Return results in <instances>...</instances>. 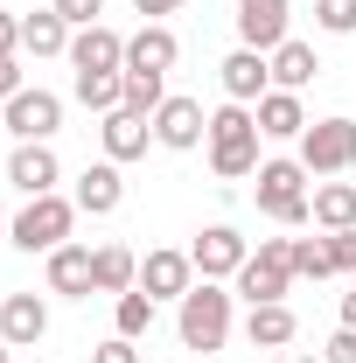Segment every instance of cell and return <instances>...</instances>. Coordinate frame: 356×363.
Wrapping results in <instances>:
<instances>
[{
  "instance_id": "obj_38",
  "label": "cell",
  "mask_w": 356,
  "mask_h": 363,
  "mask_svg": "<svg viewBox=\"0 0 356 363\" xmlns=\"http://www.w3.org/2000/svg\"><path fill=\"white\" fill-rule=\"evenodd\" d=\"M343 328H356V279H350V294H343Z\"/></svg>"
},
{
  "instance_id": "obj_3",
  "label": "cell",
  "mask_w": 356,
  "mask_h": 363,
  "mask_svg": "<svg viewBox=\"0 0 356 363\" xmlns=\"http://www.w3.org/2000/svg\"><path fill=\"white\" fill-rule=\"evenodd\" d=\"M252 203H259V217L272 224H314V175L301 161H259V175H252Z\"/></svg>"
},
{
  "instance_id": "obj_36",
  "label": "cell",
  "mask_w": 356,
  "mask_h": 363,
  "mask_svg": "<svg viewBox=\"0 0 356 363\" xmlns=\"http://www.w3.org/2000/svg\"><path fill=\"white\" fill-rule=\"evenodd\" d=\"M0 56H21V14L0 7Z\"/></svg>"
},
{
  "instance_id": "obj_1",
  "label": "cell",
  "mask_w": 356,
  "mask_h": 363,
  "mask_svg": "<svg viewBox=\"0 0 356 363\" xmlns=\"http://www.w3.org/2000/svg\"><path fill=\"white\" fill-rule=\"evenodd\" d=\"M259 112H252V105H230V98H223L217 112H210V140H203V147H210V175L217 182H252L259 175Z\"/></svg>"
},
{
  "instance_id": "obj_28",
  "label": "cell",
  "mask_w": 356,
  "mask_h": 363,
  "mask_svg": "<svg viewBox=\"0 0 356 363\" xmlns=\"http://www.w3.org/2000/svg\"><path fill=\"white\" fill-rule=\"evenodd\" d=\"M161 98H168V77L161 70H126V112H161Z\"/></svg>"
},
{
  "instance_id": "obj_29",
  "label": "cell",
  "mask_w": 356,
  "mask_h": 363,
  "mask_svg": "<svg viewBox=\"0 0 356 363\" xmlns=\"http://www.w3.org/2000/svg\"><path fill=\"white\" fill-rule=\"evenodd\" d=\"M294 279H335L328 238H294Z\"/></svg>"
},
{
  "instance_id": "obj_14",
  "label": "cell",
  "mask_w": 356,
  "mask_h": 363,
  "mask_svg": "<svg viewBox=\"0 0 356 363\" xmlns=\"http://www.w3.org/2000/svg\"><path fill=\"white\" fill-rule=\"evenodd\" d=\"M98 140H105V161H119V168H126V161H140V154L154 147V119L119 105V112H105V119H98Z\"/></svg>"
},
{
  "instance_id": "obj_35",
  "label": "cell",
  "mask_w": 356,
  "mask_h": 363,
  "mask_svg": "<svg viewBox=\"0 0 356 363\" xmlns=\"http://www.w3.org/2000/svg\"><path fill=\"white\" fill-rule=\"evenodd\" d=\"M14 91H28V77H21V56H0V105H7Z\"/></svg>"
},
{
  "instance_id": "obj_9",
  "label": "cell",
  "mask_w": 356,
  "mask_h": 363,
  "mask_svg": "<svg viewBox=\"0 0 356 363\" xmlns=\"http://www.w3.org/2000/svg\"><path fill=\"white\" fill-rule=\"evenodd\" d=\"M238 49H259V56H272V49L287 43V21H294V0H238Z\"/></svg>"
},
{
  "instance_id": "obj_2",
  "label": "cell",
  "mask_w": 356,
  "mask_h": 363,
  "mask_svg": "<svg viewBox=\"0 0 356 363\" xmlns=\"http://www.w3.org/2000/svg\"><path fill=\"white\" fill-rule=\"evenodd\" d=\"M230 301H238V294H223V279H196V286L175 301V335H182V350L217 357L223 342H230Z\"/></svg>"
},
{
  "instance_id": "obj_20",
  "label": "cell",
  "mask_w": 356,
  "mask_h": 363,
  "mask_svg": "<svg viewBox=\"0 0 356 363\" xmlns=\"http://www.w3.org/2000/svg\"><path fill=\"white\" fill-rule=\"evenodd\" d=\"M252 112H259V133H266V140H301V133H308V105H301V91H266Z\"/></svg>"
},
{
  "instance_id": "obj_30",
  "label": "cell",
  "mask_w": 356,
  "mask_h": 363,
  "mask_svg": "<svg viewBox=\"0 0 356 363\" xmlns=\"http://www.w3.org/2000/svg\"><path fill=\"white\" fill-rule=\"evenodd\" d=\"M314 28L321 35H356V0H314Z\"/></svg>"
},
{
  "instance_id": "obj_25",
  "label": "cell",
  "mask_w": 356,
  "mask_h": 363,
  "mask_svg": "<svg viewBox=\"0 0 356 363\" xmlns=\"http://www.w3.org/2000/svg\"><path fill=\"white\" fill-rule=\"evenodd\" d=\"M77 105H84V112H98V119H105V112H119V105H126V70H77Z\"/></svg>"
},
{
  "instance_id": "obj_40",
  "label": "cell",
  "mask_w": 356,
  "mask_h": 363,
  "mask_svg": "<svg viewBox=\"0 0 356 363\" xmlns=\"http://www.w3.org/2000/svg\"><path fill=\"white\" fill-rule=\"evenodd\" d=\"M7 357H14V350H7V342H0V363H7Z\"/></svg>"
},
{
  "instance_id": "obj_11",
  "label": "cell",
  "mask_w": 356,
  "mask_h": 363,
  "mask_svg": "<svg viewBox=\"0 0 356 363\" xmlns=\"http://www.w3.org/2000/svg\"><path fill=\"white\" fill-rule=\"evenodd\" d=\"M56 182H63L56 147H49V140H14V154H7V189H21V196H56Z\"/></svg>"
},
{
  "instance_id": "obj_32",
  "label": "cell",
  "mask_w": 356,
  "mask_h": 363,
  "mask_svg": "<svg viewBox=\"0 0 356 363\" xmlns=\"http://www.w3.org/2000/svg\"><path fill=\"white\" fill-rule=\"evenodd\" d=\"M328 259H335V272L356 279V230H328Z\"/></svg>"
},
{
  "instance_id": "obj_31",
  "label": "cell",
  "mask_w": 356,
  "mask_h": 363,
  "mask_svg": "<svg viewBox=\"0 0 356 363\" xmlns=\"http://www.w3.org/2000/svg\"><path fill=\"white\" fill-rule=\"evenodd\" d=\"M49 7H56V14L70 21V28H91V21L105 14V0H49Z\"/></svg>"
},
{
  "instance_id": "obj_12",
  "label": "cell",
  "mask_w": 356,
  "mask_h": 363,
  "mask_svg": "<svg viewBox=\"0 0 356 363\" xmlns=\"http://www.w3.org/2000/svg\"><path fill=\"white\" fill-rule=\"evenodd\" d=\"M217 84H223V98L230 105H259L272 91V56H259V49H230L217 63Z\"/></svg>"
},
{
  "instance_id": "obj_24",
  "label": "cell",
  "mask_w": 356,
  "mask_h": 363,
  "mask_svg": "<svg viewBox=\"0 0 356 363\" xmlns=\"http://www.w3.org/2000/svg\"><path fill=\"white\" fill-rule=\"evenodd\" d=\"M294 335H301V321H294L287 301H266V308L245 315V342H252V350H287Z\"/></svg>"
},
{
  "instance_id": "obj_6",
  "label": "cell",
  "mask_w": 356,
  "mask_h": 363,
  "mask_svg": "<svg viewBox=\"0 0 356 363\" xmlns=\"http://www.w3.org/2000/svg\"><path fill=\"white\" fill-rule=\"evenodd\" d=\"M301 168H308L314 182H328V175H350L356 168V119H308V133H301V154H294Z\"/></svg>"
},
{
  "instance_id": "obj_23",
  "label": "cell",
  "mask_w": 356,
  "mask_h": 363,
  "mask_svg": "<svg viewBox=\"0 0 356 363\" xmlns=\"http://www.w3.org/2000/svg\"><path fill=\"white\" fill-rule=\"evenodd\" d=\"M91 286L112 294V301L133 294V286H140V259L126 252V245H98V252H91Z\"/></svg>"
},
{
  "instance_id": "obj_18",
  "label": "cell",
  "mask_w": 356,
  "mask_h": 363,
  "mask_svg": "<svg viewBox=\"0 0 356 363\" xmlns=\"http://www.w3.org/2000/svg\"><path fill=\"white\" fill-rule=\"evenodd\" d=\"M49 294H63V301H91L98 286H91V245H56L49 252Z\"/></svg>"
},
{
  "instance_id": "obj_34",
  "label": "cell",
  "mask_w": 356,
  "mask_h": 363,
  "mask_svg": "<svg viewBox=\"0 0 356 363\" xmlns=\"http://www.w3.org/2000/svg\"><path fill=\"white\" fill-rule=\"evenodd\" d=\"M321 357L328 363H356V328H335V335L321 342Z\"/></svg>"
},
{
  "instance_id": "obj_7",
  "label": "cell",
  "mask_w": 356,
  "mask_h": 363,
  "mask_svg": "<svg viewBox=\"0 0 356 363\" xmlns=\"http://www.w3.org/2000/svg\"><path fill=\"white\" fill-rule=\"evenodd\" d=\"M203 140H210V112H203L196 98L168 91L161 112H154V147H168V154H196Z\"/></svg>"
},
{
  "instance_id": "obj_26",
  "label": "cell",
  "mask_w": 356,
  "mask_h": 363,
  "mask_svg": "<svg viewBox=\"0 0 356 363\" xmlns=\"http://www.w3.org/2000/svg\"><path fill=\"white\" fill-rule=\"evenodd\" d=\"M314 224L356 230V182H314Z\"/></svg>"
},
{
  "instance_id": "obj_39",
  "label": "cell",
  "mask_w": 356,
  "mask_h": 363,
  "mask_svg": "<svg viewBox=\"0 0 356 363\" xmlns=\"http://www.w3.org/2000/svg\"><path fill=\"white\" fill-rule=\"evenodd\" d=\"M294 363H328V357H294Z\"/></svg>"
},
{
  "instance_id": "obj_21",
  "label": "cell",
  "mask_w": 356,
  "mask_h": 363,
  "mask_svg": "<svg viewBox=\"0 0 356 363\" xmlns=\"http://www.w3.org/2000/svg\"><path fill=\"white\" fill-rule=\"evenodd\" d=\"M70 21L56 14V7H35V14H21V56H70Z\"/></svg>"
},
{
  "instance_id": "obj_22",
  "label": "cell",
  "mask_w": 356,
  "mask_h": 363,
  "mask_svg": "<svg viewBox=\"0 0 356 363\" xmlns=\"http://www.w3.org/2000/svg\"><path fill=\"white\" fill-rule=\"evenodd\" d=\"M314 77H321V56H314V43L287 35V43L272 49V91H308Z\"/></svg>"
},
{
  "instance_id": "obj_16",
  "label": "cell",
  "mask_w": 356,
  "mask_h": 363,
  "mask_svg": "<svg viewBox=\"0 0 356 363\" xmlns=\"http://www.w3.org/2000/svg\"><path fill=\"white\" fill-rule=\"evenodd\" d=\"M70 203L84 210V217H112L119 203H126V175H119V161H91L77 189H70Z\"/></svg>"
},
{
  "instance_id": "obj_19",
  "label": "cell",
  "mask_w": 356,
  "mask_h": 363,
  "mask_svg": "<svg viewBox=\"0 0 356 363\" xmlns=\"http://www.w3.org/2000/svg\"><path fill=\"white\" fill-rule=\"evenodd\" d=\"M175 56H182V43H175V28L168 21H147L140 35H126V70H175Z\"/></svg>"
},
{
  "instance_id": "obj_10",
  "label": "cell",
  "mask_w": 356,
  "mask_h": 363,
  "mask_svg": "<svg viewBox=\"0 0 356 363\" xmlns=\"http://www.w3.org/2000/svg\"><path fill=\"white\" fill-rule=\"evenodd\" d=\"M7 133L14 140H56L63 133V98L43 91V84L14 91V98H7Z\"/></svg>"
},
{
  "instance_id": "obj_15",
  "label": "cell",
  "mask_w": 356,
  "mask_h": 363,
  "mask_svg": "<svg viewBox=\"0 0 356 363\" xmlns=\"http://www.w3.org/2000/svg\"><path fill=\"white\" fill-rule=\"evenodd\" d=\"M189 286H196V259H189V252H168V245H161V252L140 259V294H154V301H182Z\"/></svg>"
},
{
  "instance_id": "obj_4",
  "label": "cell",
  "mask_w": 356,
  "mask_h": 363,
  "mask_svg": "<svg viewBox=\"0 0 356 363\" xmlns=\"http://www.w3.org/2000/svg\"><path fill=\"white\" fill-rule=\"evenodd\" d=\"M77 217H84V210H77V203H70L63 189H56V196H28V203H21V217L7 224V238H14V245H21L28 259H35V252L49 259L56 245H70V230H77Z\"/></svg>"
},
{
  "instance_id": "obj_13",
  "label": "cell",
  "mask_w": 356,
  "mask_h": 363,
  "mask_svg": "<svg viewBox=\"0 0 356 363\" xmlns=\"http://www.w3.org/2000/svg\"><path fill=\"white\" fill-rule=\"evenodd\" d=\"M49 335V301L43 294H7L0 301V342L7 350H35Z\"/></svg>"
},
{
  "instance_id": "obj_37",
  "label": "cell",
  "mask_w": 356,
  "mask_h": 363,
  "mask_svg": "<svg viewBox=\"0 0 356 363\" xmlns=\"http://www.w3.org/2000/svg\"><path fill=\"white\" fill-rule=\"evenodd\" d=\"M140 14H147V21H161V14H175V7H189V0H133Z\"/></svg>"
},
{
  "instance_id": "obj_8",
  "label": "cell",
  "mask_w": 356,
  "mask_h": 363,
  "mask_svg": "<svg viewBox=\"0 0 356 363\" xmlns=\"http://www.w3.org/2000/svg\"><path fill=\"white\" fill-rule=\"evenodd\" d=\"M189 259H196L203 279H238V266L252 259V238H245L238 224H203L196 245H189Z\"/></svg>"
},
{
  "instance_id": "obj_17",
  "label": "cell",
  "mask_w": 356,
  "mask_h": 363,
  "mask_svg": "<svg viewBox=\"0 0 356 363\" xmlns=\"http://www.w3.org/2000/svg\"><path fill=\"white\" fill-rule=\"evenodd\" d=\"M70 70H126V35L105 28V21L77 28L70 35Z\"/></svg>"
},
{
  "instance_id": "obj_27",
  "label": "cell",
  "mask_w": 356,
  "mask_h": 363,
  "mask_svg": "<svg viewBox=\"0 0 356 363\" xmlns=\"http://www.w3.org/2000/svg\"><path fill=\"white\" fill-rule=\"evenodd\" d=\"M154 315H161V301H154V294H119V301H112V335H147V328H154Z\"/></svg>"
},
{
  "instance_id": "obj_33",
  "label": "cell",
  "mask_w": 356,
  "mask_h": 363,
  "mask_svg": "<svg viewBox=\"0 0 356 363\" xmlns=\"http://www.w3.org/2000/svg\"><path fill=\"white\" fill-rule=\"evenodd\" d=\"M91 363H140V342H133V335H112V342L91 350Z\"/></svg>"
},
{
  "instance_id": "obj_5",
  "label": "cell",
  "mask_w": 356,
  "mask_h": 363,
  "mask_svg": "<svg viewBox=\"0 0 356 363\" xmlns=\"http://www.w3.org/2000/svg\"><path fill=\"white\" fill-rule=\"evenodd\" d=\"M238 294H245V308L287 301L294 294V238H259V252L238 266Z\"/></svg>"
}]
</instances>
